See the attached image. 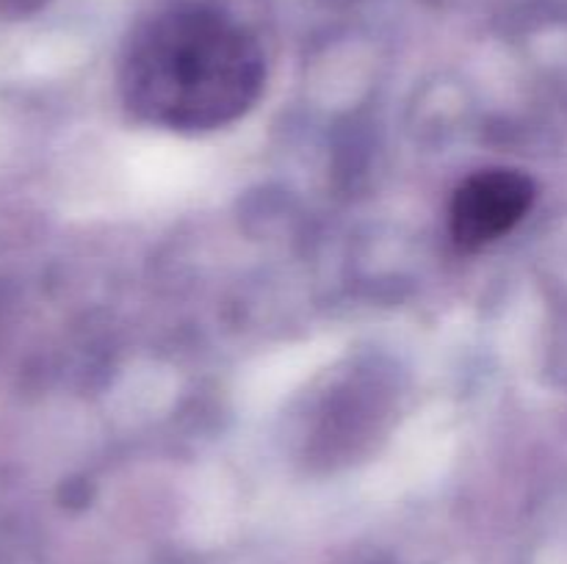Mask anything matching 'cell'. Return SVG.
Returning a JSON list of instances; mask_svg holds the SVG:
<instances>
[{"label": "cell", "instance_id": "1", "mask_svg": "<svg viewBox=\"0 0 567 564\" xmlns=\"http://www.w3.org/2000/svg\"><path fill=\"white\" fill-rule=\"evenodd\" d=\"M266 83L252 33L208 6H177L144 22L120 61V94L144 125L205 133L233 125Z\"/></svg>", "mask_w": 567, "mask_h": 564}, {"label": "cell", "instance_id": "2", "mask_svg": "<svg viewBox=\"0 0 567 564\" xmlns=\"http://www.w3.org/2000/svg\"><path fill=\"white\" fill-rule=\"evenodd\" d=\"M535 180L518 169H482L463 180L449 205V230L460 249L487 247L524 221L535 205Z\"/></svg>", "mask_w": 567, "mask_h": 564}, {"label": "cell", "instance_id": "3", "mask_svg": "<svg viewBox=\"0 0 567 564\" xmlns=\"http://www.w3.org/2000/svg\"><path fill=\"white\" fill-rule=\"evenodd\" d=\"M44 3H48V0H0V14L22 17V14H31V11H37L39 6Z\"/></svg>", "mask_w": 567, "mask_h": 564}]
</instances>
